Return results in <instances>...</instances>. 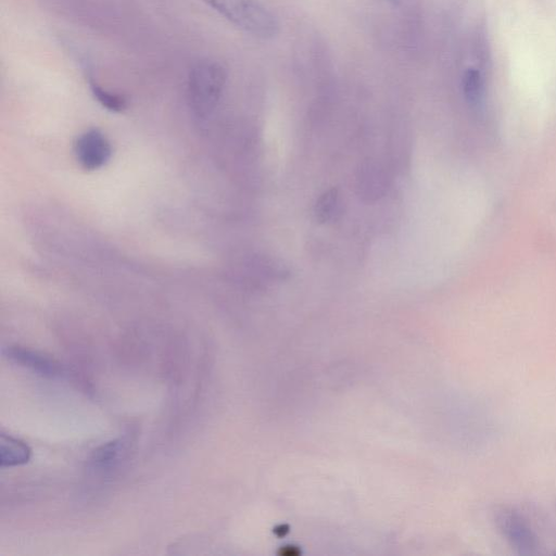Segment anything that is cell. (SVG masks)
Segmentation results:
<instances>
[{
    "label": "cell",
    "instance_id": "obj_6",
    "mask_svg": "<svg viewBox=\"0 0 556 556\" xmlns=\"http://www.w3.org/2000/svg\"><path fill=\"white\" fill-rule=\"evenodd\" d=\"M31 456L30 447L20 439L1 433L0 435V465L14 467L26 464Z\"/></svg>",
    "mask_w": 556,
    "mask_h": 556
},
{
    "label": "cell",
    "instance_id": "obj_7",
    "mask_svg": "<svg viewBox=\"0 0 556 556\" xmlns=\"http://www.w3.org/2000/svg\"><path fill=\"white\" fill-rule=\"evenodd\" d=\"M462 85L464 96L468 102L477 104L481 101L484 93V76L479 68L475 66L466 68Z\"/></svg>",
    "mask_w": 556,
    "mask_h": 556
},
{
    "label": "cell",
    "instance_id": "obj_2",
    "mask_svg": "<svg viewBox=\"0 0 556 556\" xmlns=\"http://www.w3.org/2000/svg\"><path fill=\"white\" fill-rule=\"evenodd\" d=\"M241 30L262 39L279 31L276 16L258 0H202Z\"/></svg>",
    "mask_w": 556,
    "mask_h": 556
},
{
    "label": "cell",
    "instance_id": "obj_4",
    "mask_svg": "<svg viewBox=\"0 0 556 556\" xmlns=\"http://www.w3.org/2000/svg\"><path fill=\"white\" fill-rule=\"evenodd\" d=\"M74 151L77 162L87 170L103 167L112 155L109 139L98 129H89L79 135L75 141Z\"/></svg>",
    "mask_w": 556,
    "mask_h": 556
},
{
    "label": "cell",
    "instance_id": "obj_11",
    "mask_svg": "<svg viewBox=\"0 0 556 556\" xmlns=\"http://www.w3.org/2000/svg\"><path fill=\"white\" fill-rule=\"evenodd\" d=\"M393 5H399L402 0H389Z\"/></svg>",
    "mask_w": 556,
    "mask_h": 556
},
{
    "label": "cell",
    "instance_id": "obj_5",
    "mask_svg": "<svg viewBox=\"0 0 556 556\" xmlns=\"http://www.w3.org/2000/svg\"><path fill=\"white\" fill-rule=\"evenodd\" d=\"M5 355L12 363L43 377L53 378L62 374V366L54 358L24 346H9Z\"/></svg>",
    "mask_w": 556,
    "mask_h": 556
},
{
    "label": "cell",
    "instance_id": "obj_1",
    "mask_svg": "<svg viewBox=\"0 0 556 556\" xmlns=\"http://www.w3.org/2000/svg\"><path fill=\"white\" fill-rule=\"evenodd\" d=\"M227 80L225 66L211 59L198 61L188 76V100L200 117L208 116L217 106Z\"/></svg>",
    "mask_w": 556,
    "mask_h": 556
},
{
    "label": "cell",
    "instance_id": "obj_9",
    "mask_svg": "<svg viewBox=\"0 0 556 556\" xmlns=\"http://www.w3.org/2000/svg\"><path fill=\"white\" fill-rule=\"evenodd\" d=\"M339 203V191L337 188H331L325 191L316 201L314 214L319 223L330 220L337 212Z\"/></svg>",
    "mask_w": 556,
    "mask_h": 556
},
{
    "label": "cell",
    "instance_id": "obj_8",
    "mask_svg": "<svg viewBox=\"0 0 556 556\" xmlns=\"http://www.w3.org/2000/svg\"><path fill=\"white\" fill-rule=\"evenodd\" d=\"M123 452V442L112 440L98 446L91 456L93 466L100 469H108L116 464Z\"/></svg>",
    "mask_w": 556,
    "mask_h": 556
},
{
    "label": "cell",
    "instance_id": "obj_10",
    "mask_svg": "<svg viewBox=\"0 0 556 556\" xmlns=\"http://www.w3.org/2000/svg\"><path fill=\"white\" fill-rule=\"evenodd\" d=\"M90 89L94 99L106 110L122 112L126 109L127 101L123 96L106 90L94 81L90 83Z\"/></svg>",
    "mask_w": 556,
    "mask_h": 556
},
{
    "label": "cell",
    "instance_id": "obj_3",
    "mask_svg": "<svg viewBox=\"0 0 556 556\" xmlns=\"http://www.w3.org/2000/svg\"><path fill=\"white\" fill-rule=\"evenodd\" d=\"M495 527L506 542L519 554H534L539 538L528 519L510 506H498L493 513Z\"/></svg>",
    "mask_w": 556,
    "mask_h": 556
}]
</instances>
